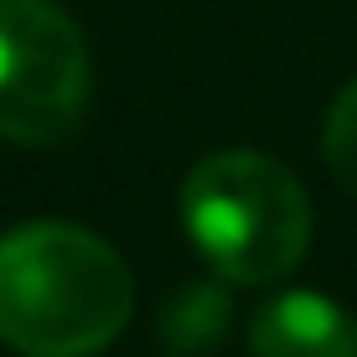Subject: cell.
<instances>
[{
  "label": "cell",
  "instance_id": "obj_3",
  "mask_svg": "<svg viewBox=\"0 0 357 357\" xmlns=\"http://www.w3.org/2000/svg\"><path fill=\"white\" fill-rule=\"evenodd\" d=\"M89 104V47L57 0H0V135L57 145Z\"/></svg>",
  "mask_w": 357,
  "mask_h": 357
},
{
  "label": "cell",
  "instance_id": "obj_1",
  "mask_svg": "<svg viewBox=\"0 0 357 357\" xmlns=\"http://www.w3.org/2000/svg\"><path fill=\"white\" fill-rule=\"evenodd\" d=\"M135 280L119 249L78 223L0 238V342L26 357H89L130 326Z\"/></svg>",
  "mask_w": 357,
  "mask_h": 357
},
{
  "label": "cell",
  "instance_id": "obj_4",
  "mask_svg": "<svg viewBox=\"0 0 357 357\" xmlns=\"http://www.w3.org/2000/svg\"><path fill=\"white\" fill-rule=\"evenodd\" d=\"M249 357H357V321L316 290H285L254 316Z\"/></svg>",
  "mask_w": 357,
  "mask_h": 357
},
{
  "label": "cell",
  "instance_id": "obj_5",
  "mask_svg": "<svg viewBox=\"0 0 357 357\" xmlns=\"http://www.w3.org/2000/svg\"><path fill=\"white\" fill-rule=\"evenodd\" d=\"M321 151H326L331 176L357 197V78L337 93V104H331V114L321 125Z\"/></svg>",
  "mask_w": 357,
  "mask_h": 357
},
{
  "label": "cell",
  "instance_id": "obj_2",
  "mask_svg": "<svg viewBox=\"0 0 357 357\" xmlns=\"http://www.w3.org/2000/svg\"><path fill=\"white\" fill-rule=\"evenodd\" d=\"M181 223L233 285L285 280L311 249V197L264 151H213L181 181Z\"/></svg>",
  "mask_w": 357,
  "mask_h": 357
}]
</instances>
